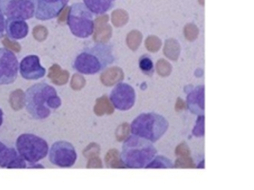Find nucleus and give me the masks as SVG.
Masks as SVG:
<instances>
[{"mask_svg": "<svg viewBox=\"0 0 254 190\" xmlns=\"http://www.w3.org/2000/svg\"><path fill=\"white\" fill-rule=\"evenodd\" d=\"M57 90L45 82L35 84L25 93V107L35 120H45L61 107Z\"/></svg>", "mask_w": 254, "mask_h": 190, "instance_id": "1", "label": "nucleus"}, {"mask_svg": "<svg viewBox=\"0 0 254 190\" xmlns=\"http://www.w3.org/2000/svg\"><path fill=\"white\" fill-rule=\"evenodd\" d=\"M116 61L114 47L95 43L84 48L73 62V69L81 74L94 75L104 71Z\"/></svg>", "mask_w": 254, "mask_h": 190, "instance_id": "2", "label": "nucleus"}, {"mask_svg": "<svg viewBox=\"0 0 254 190\" xmlns=\"http://www.w3.org/2000/svg\"><path fill=\"white\" fill-rule=\"evenodd\" d=\"M156 154L153 142L131 134L123 142L121 160L127 168H146Z\"/></svg>", "mask_w": 254, "mask_h": 190, "instance_id": "3", "label": "nucleus"}, {"mask_svg": "<svg viewBox=\"0 0 254 190\" xmlns=\"http://www.w3.org/2000/svg\"><path fill=\"white\" fill-rule=\"evenodd\" d=\"M170 123L164 116L155 112H143L134 119L130 125L133 135L156 142L169 130Z\"/></svg>", "mask_w": 254, "mask_h": 190, "instance_id": "4", "label": "nucleus"}, {"mask_svg": "<svg viewBox=\"0 0 254 190\" xmlns=\"http://www.w3.org/2000/svg\"><path fill=\"white\" fill-rule=\"evenodd\" d=\"M15 148L25 162L30 165H35L43 160L49 152V144L46 140L33 133L19 135L15 142Z\"/></svg>", "mask_w": 254, "mask_h": 190, "instance_id": "5", "label": "nucleus"}, {"mask_svg": "<svg viewBox=\"0 0 254 190\" xmlns=\"http://www.w3.org/2000/svg\"><path fill=\"white\" fill-rule=\"evenodd\" d=\"M67 23L70 33L78 38H88L94 32L93 13L84 3H74L70 6Z\"/></svg>", "mask_w": 254, "mask_h": 190, "instance_id": "6", "label": "nucleus"}, {"mask_svg": "<svg viewBox=\"0 0 254 190\" xmlns=\"http://www.w3.org/2000/svg\"><path fill=\"white\" fill-rule=\"evenodd\" d=\"M35 0H0V9L7 18L29 20L35 16Z\"/></svg>", "mask_w": 254, "mask_h": 190, "instance_id": "7", "label": "nucleus"}, {"mask_svg": "<svg viewBox=\"0 0 254 190\" xmlns=\"http://www.w3.org/2000/svg\"><path fill=\"white\" fill-rule=\"evenodd\" d=\"M48 153L50 162L59 167H71L77 160L74 146L67 141L54 142Z\"/></svg>", "mask_w": 254, "mask_h": 190, "instance_id": "8", "label": "nucleus"}, {"mask_svg": "<svg viewBox=\"0 0 254 190\" xmlns=\"http://www.w3.org/2000/svg\"><path fill=\"white\" fill-rule=\"evenodd\" d=\"M19 63L12 50L0 48V86L12 85L18 76Z\"/></svg>", "mask_w": 254, "mask_h": 190, "instance_id": "9", "label": "nucleus"}, {"mask_svg": "<svg viewBox=\"0 0 254 190\" xmlns=\"http://www.w3.org/2000/svg\"><path fill=\"white\" fill-rule=\"evenodd\" d=\"M110 99L117 110L127 111L134 106L136 95L134 89L127 83H119L113 89Z\"/></svg>", "mask_w": 254, "mask_h": 190, "instance_id": "10", "label": "nucleus"}, {"mask_svg": "<svg viewBox=\"0 0 254 190\" xmlns=\"http://www.w3.org/2000/svg\"><path fill=\"white\" fill-rule=\"evenodd\" d=\"M35 16L41 21L57 18L65 9L69 0H35Z\"/></svg>", "mask_w": 254, "mask_h": 190, "instance_id": "11", "label": "nucleus"}, {"mask_svg": "<svg viewBox=\"0 0 254 190\" xmlns=\"http://www.w3.org/2000/svg\"><path fill=\"white\" fill-rule=\"evenodd\" d=\"M20 75L28 81H34L43 78L46 75V69L40 64V58L35 55H27L19 63Z\"/></svg>", "mask_w": 254, "mask_h": 190, "instance_id": "12", "label": "nucleus"}, {"mask_svg": "<svg viewBox=\"0 0 254 190\" xmlns=\"http://www.w3.org/2000/svg\"><path fill=\"white\" fill-rule=\"evenodd\" d=\"M187 96V107L189 110L196 115H204L205 111V87L199 85L195 88H185Z\"/></svg>", "mask_w": 254, "mask_h": 190, "instance_id": "13", "label": "nucleus"}, {"mask_svg": "<svg viewBox=\"0 0 254 190\" xmlns=\"http://www.w3.org/2000/svg\"><path fill=\"white\" fill-rule=\"evenodd\" d=\"M0 167L2 168H26L27 163L17 152L16 148L8 146L0 141Z\"/></svg>", "mask_w": 254, "mask_h": 190, "instance_id": "14", "label": "nucleus"}, {"mask_svg": "<svg viewBox=\"0 0 254 190\" xmlns=\"http://www.w3.org/2000/svg\"><path fill=\"white\" fill-rule=\"evenodd\" d=\"M5 32L12 40L23 39L29 34V25L22 19L7 18L5 20Z\"/></svg>", "mask_w": 254, "mask_h": 190, "instance_id": "15", "label": "nucleus"}, {"mask_svg": "<svg viewBox=\"0 0 254 190\" xmlns=\"http://www.w3.org/2000/svg\"><path fill=\"white\" fill-rule=\"evenodd\" d=\"M115 0H84L86 7L93 14L100 15L109 12L114 7Z\"/></svg>", "mask_w": 254, "mask_h": 190, "instance_id": "16", "label": "nucleus"}, {"mask_svg": "<svg viewBox=\"0 0 254 190\" xmlns=\"http://www.w3.org/2000/svg\"><path fill=\"white\" fill-rule=\"evenodd\" d=\"M153 167H156V168H173L174 164L170 159H168L164 156H155L151 160L150 164L146 166V168H153Z\"/></svg>", "mask_w": 254, "mask_h": 190, "instance_id": "17", "label": "nucleus"}, {"mask_svg": "<svg viewBox=\"0 0 254 190\" xmlns=\"http://www.w3.org/2000/svg\"><path fill=\"white\" fill-rule=\"evenodd\" d=\"M139 68L146 75H152L154 71L153 62L149 55H143L139 59Z\"/></svg>", "mask_w": 254, "mask_h": 190, "instance_id": "18", "label": "nucleus"}, {"mask_svg": "<svg viewBox=\"0 0 254 190\" xmlns=\"http://www.w3.org/2000/svg\"><path fill=\"white\" fill-rule=\"evenodd\" d=\"M5 15L0 9V39L5 35Z\"/></svg>", "mask_w": 254, "mask_h": 190, "instance_id": "19", "label": "nucleus"}, {"mask_svg": "<svg viewBox=\"0 0 254 190\" xmlns=\"http://www.w3.org/2000/svg\"><path fill=\"white\" fill-rule=\"evenodd\" d=\"M3 121H4V113H3V110L0 108V127L3 125Z\"/></svg>", "mask_w": 254, "mask_h": 190, "instance_id": "20", "label": "nucleus"}]
</instances>
